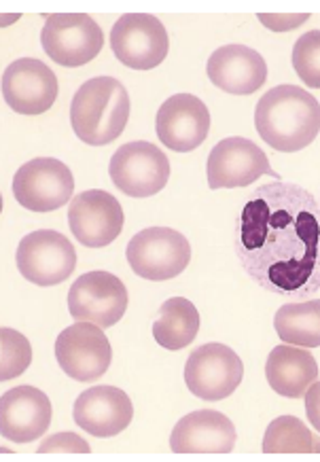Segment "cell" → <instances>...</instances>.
I'll use <instances>...</instances> for the list:
<instances>
[{"mask_svg":"<svg viewBox=\"0 0 320 462\" xmlns=\"http://www.w3.org/2000/svg\"><path fill=\"white\" fill-rule=\"evenodd\" d=\"M208 187L210 189H235L249 187L263 174L282 180L280 174L271 170L268 157L249 138H225L208 155Z\"/></svg>","mask_w":320,"mask_h":462,"instance_id":"4fadbf2b","label":"cell"},{"mask_svg":"<svg viewBox=\"0 0 320 462\" xmlns=\"http://www.w3.org/2000/svg\"><path fill=\"white\" fill-rule=\"evenodd\" d=\"M306 401V413L307 420L314 429L320 433V382H314V384L307 388V393L304 394Z\"/></svg>","mask_w":320,"mask_h":462,"instance_id":"f1b7e54d","label":"cell"},{"mask_svg":"<svg viewBox=\"0 0 320 462\" xmlns=\"http://www.w3.org/2000/svg\"><path fill=\"white\" fill-rule=\"evenodd\" d=\"M3 98L20 115L47 113L58 98V79L41 60H15L3 75Z\"/></svg>","mask_w":320,"mask_h":462,"instance_id":"9a60e30c","label":"cell"},{"mask_svg":"<svg viewBox=\"0 0 320 462\" xmlns=\"http://www.w3.org/2000/svg\"><path fill=\"white\" fill-rule=\"evenodd\" d=\"M75 191L70 168L53 157H36L15 172L14 196L17 204L32 212L62 208Z\"/></svg>","mask_w":320,"mask_h":462,"instance_id":"7c38bea8","label":"cell"},{"mask_svg":"<svg viewBox=\"0 0 320 462\" xmlns=\"http://www.w3.org/2000/svg\"><path fill=\"white\" fill-rule=\"evenodd\" d=\"M255 125L263 143L280 153L310 147L320 132V105L297 85H278L259 100Z\"/></svg>","mask_w":320,"mask_h":462,"instance_id":"7a4b0ae2","label":"cell"},{"mask_svg":"<svg viewBox=\"0 0 320 462\" xmlns=\"http://www.w3.org/2000/svg\"><path fill=\"white\" fill-rule=\"evenodd\" d=\"M41 45L51 62L77 69L98 56L105 47L102 28L86 14H53L45 17Z\"/></svg>","mask_w":320,"mask_h":462,"instance_id":"5b68a950","label":"cell"},{"mask_svg":"<svg viewBox=\"0 0 320 462\" xmlns=\"http://www.w3.org/2000/svg\"><path fill=\"white\" fill-rule=\"evenodd\" d=\"M244 365L232 348L204 344L191 352L185 365V384L202 401H221L242 384Z\"/></svg>","mask_w":320,"mask_h":462,"instance_id":"8fae6325","label":"cell"},{"mask_svg":"<svg viewBox=\"0 0 320 462\" xmlns=\"http://www.w3.org/2000/svg\"><path fill=\"white\" fill-rule=\"evenodd\" d=\"M30 363H32V346L20 331L5 327L0 331V380L20 378Z\"/></svg>","mask_w":320,"mask_h":462,"instance_id":"d4e9b609","label":"cell"},{"mask_svg":"<svg viewBox=\"0 0 320 462\" xmlns=\"http://www.w3.org/2000/svg\"><path fill=\"white\" fill-rule=\"evenodd\" d=\"M208 79L216 88L233 96H249L263 88L268 64L246 45H223L208 60Z\"/></svg>","mask_w":320,"mask_h":462,"instance_id":"ffe728a7","label":"cell"},{"mask_svg":"<svg viewBox=\"0 0 320 462\" xmlns=\"http://www.w3.org/2000/svg\"><path fill=\"white\" fill-rule=\"evenodd\" d=\"M128 289L111 272H87L72 282L69 310L77 322H92L102 329L117 325L128 310Z\"/></svg>","mask_w":320,"mask_h":462,"instance_id":"9c48e42d","label":"cell"},{"mask_svg":"<svg viewBox=\"0 0 320 462\" xmlns=\"http://www.w3.org/2000/svg\"><path fill=\"white\" fill-rule=\"evenodd\" d=\"M293 69L307 88L320 89V30L306 32L295 42Z\"/></svg>","mask_w":320,"mask_h":462,"instance_id":"484cf974","label":"cell"},{"mask_svg":"<svg viewBox=\"0 0 320 462\" xmlns=\"http://www.w3.org/2000/svg\"><path fill=\"white\" fill-rule=\"evenodd\" d=\"M274 329L285 344L299 348L320 346V300L285 303L274 316Z\"/></svg>","mask_w":320,"mask_h":462,"instance_id":"603a6c76","label":"cell"},{"mask_svg":"<svg viewBox=\"0 0 320 462\" xmlns=\"http://www.w3.org/2000/svg\"><path fill=\"white\" fill-rule=\"evenodd\" d=\"M111 50L128 69L151 70L166 60L170 39L155 15L125 14L111 30Z\"/></svg>","mask_w":320,"mask_h":462,"instance_id":"ba28073f","label":"cell"},{"mask_svg":"<svg viewBox=\"0 0 320 462\" xmlns=\"http://www.w3.org/2000/svg\"><path fill=\"white\" fill-rule=\"evenodd\" d=\"M53 452H72V454H89L92 448L89 443L75 433H58L47 437L41 441L39 454H53Z\"/></svg>","mask_w":320,"mask_h":462,"instance_id":"4316f807","label":"cell"},{"mask_svg":"<svg viewBox=\"0 0 320 462\" xmlns=\"http://www.w3.org/2000/svg\"><path fill=\"white\" fill-rule=\"evenodd\" d=\"M199 312L185 297H172L161 303L153 322L155 342L166 350H183L197 337Z\"/></svg>","mask_w":320,"mask_h":462,"instance_id":"7402d4cb","label":"cell"},{"mask_svg":"<svg viewBox=\"0 0 320 462\" xmlns=\"http://www.w3.org/2000/svg\"><path fill=\"white\" fill-rule=\"evenodd\" d=\"M235 427L225 413L199 410L180 418L170 448L177 454H229L235 446Z\"/></svg>","mask_w":320,"mask_h":462,"instance_id":"d6986e66","label":"cell"},{"mask_svg":"<svg viewBox=\"0 0 320 462\" xmlns=\"http://www.w3.org/2000/svg\"><path fill=\"white\" fill-rule=\"evenodd\" d=\"M125 257L132 272L144 281H172L189 265L191 245L177 229L149 227L130 240Z\"/></svg>","mask_w":320,"mask_h":462,"instance_id":"277c9868","label":"cell"},{"mask_svg":"<svg viewBox=\"0 0 320 462\" xmlns=\"http://www.w3.org/2000/svg\"><path fill=\"white\" fill-rule=\"evenodd\" d=\"M113 185L130 198H151L170 179V160L155 144L134 141L114 151L108 163Z\"/></svg>","mask_w":320,"mask_h":462,"instance_id":"8992f818","label":"cell"},{"mask_svg":"<svg viewBox=\"0 0 320 462\" xmlns=\"http://www.w3.org/2000/svg\"><path fill=\"white\" fill-rule=\"evenodd\" d=\"M157 138L177 153H189L208 138L210 113L202 100L191 94L170 96L155 119Z\"/></svg>","mask_w":320,"mask_h":462,"instance_id":"2e32d148","label":"cell"},{"mask_svg":"<svg viewBox=\"0 0 320 462\" xmlns=\"http://www.w3.org/2000/svg\"><path fill=\"white\" fill-rule=\"evenodd\" d=\"M265 454H320V437L299 418L280 416L270 422L263 437Z\"/></svg>","mask_w":320,"mask_h":462,"instance_id":"cb8c5ba5","label":"cell"},{"mask_svg":"<svg viewBox=\"0 0 320 462\" xmlns=\"http://www.w3.org/2000/svg\"><path fill=\"white\" fill-rule=\"evenodd\" d=\"M69 225L83 246L105 248L122 236L123 208L108 191H81L70 202Z\"/></svg>","mask_w":320,"mask_h":462,"instance_id":"5bb4252c","label":"cell"},{"mask_svg":"<svg viewBox=\"0 0 320 462\" xmlns=\"http://www.w3.org/2000/svg\"><path fill=\"white\" fill-rule=\"evenodd\" d=\"M51 401L34 386H15L0 399V430L5 439L30 443L47 433L51 424Z\"/></svg>","mask_w":320,"mask_h":462,"instance_id":"ac0fdd59","label":"cell"},{"mask_svg":"<svg viewBox=\"0 0 320 462\" xmlns=\"http://www.w3.org/2000/svg\"><path fill=\"white\" fill-rule=\"evenodd\" d=\"M235 254L270 293L312 297L320 291V202L288 180L257 187L240 217Z\"/></svg>","mask_w":320,"mask_h":462,"instance_id":"6da1fadb","label":"cell"},{"mask_svg":"<svg viewBox=\"0 0 320 462\" xmlns=\"http://www.w3.org/2000/svg\"><path fill=\"white\" fill-rule=\"evenodd\" d=\"M56 358L69 378L96 382L111 367L113 350L102 327L92 322H75L58 336Z\"/></svg>","mask_w":320,"mask_h":462,"instance_id":"30bf717a","label":"cell"},{"mask_svg":"<svg viewBox=\"0 0 320 462\" xmlns=\"http://www.w3.org/2000/svg\"><path fill=\"white\" fill-rule=\"evenodd\" d=\"M265 378L274 393L288 399H301L318 378L316 358L299 346H276L265 361Z\"/></svg>","mask_w":320,"mask_h":462,"instance_id":"44dd1931","label":"cell"},{"mask_svg":"<svg viewBox=\"0 0 320 462\" xmlns=\"http://www.w3.org/2000/svg\"><path fill=\"white\" fill-rule=\"evenodd\" d=\"M15 259L22 276L36 287H56L70 278L77 267L75 246L53 229L28 234L17 246Z\"/></svg>","mask_w":320,"mask_h":462,"instance_id":"52a82bcc","label":"cell"},{"mask_svg":"<svg viewBox=\"0 0 320 462\" xmlns=\"http://www.w3.org/2000/svg\"><path fill=\"white\" fill-rule=\"evenodd\" d=\"M130 119V96L119 79L96 77L77 89L70 105V125L78 141L105 147L122 136Z\"/></svg>","mask_w":320,"mask_h":462,"instance_id":"3957f363","label":"cell"},{"mask_svg":"<svg viewBox=\"0 0 320 462\" xmlns=\"http://www.w3.org/2000/svg\"><path fill=\"white\" fill-rule=\"evenodd\" d=\"M310 20V14H261L259 15V22L263 23L265 28L274 30V32H288V30L299 28L301 23Z\"/></svg>","mask_w":320,"mask_h":462,"instance_id":"83f0119b","label":"cell"},{"mask_svg":"<svg viewBox=\"0 0 320 462\" xmlns=\"http://www.w3.org/2000/svg\"><path fill=\"white\" fill-rule=\"evenodd\" d=\"M72 418L86 433L108 439L130 427L134 405L122 388L94 386L78 394L72 407Z\"/></svg>","mask_w":320,"mask_h":462,"instance_id":"e0dca14e","label":"cell"}]
</instances>
